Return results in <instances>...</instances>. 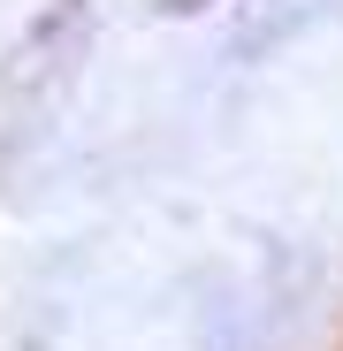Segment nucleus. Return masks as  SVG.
Segmentation results:
<instances>
[{"instance_id": "1", "label": "nucleus", "mask_w": 343, "mask_h": 351, "mask_svg": "<svg viewBox=\"0 0 343 351\" xmlns=\"http://www.w3.org/2000/svg\"><path fill=\"white\" fill-rule=\"evenodd\" d=\"M176 8H199V0H176Z\"/></svg>"}]
</instances>
